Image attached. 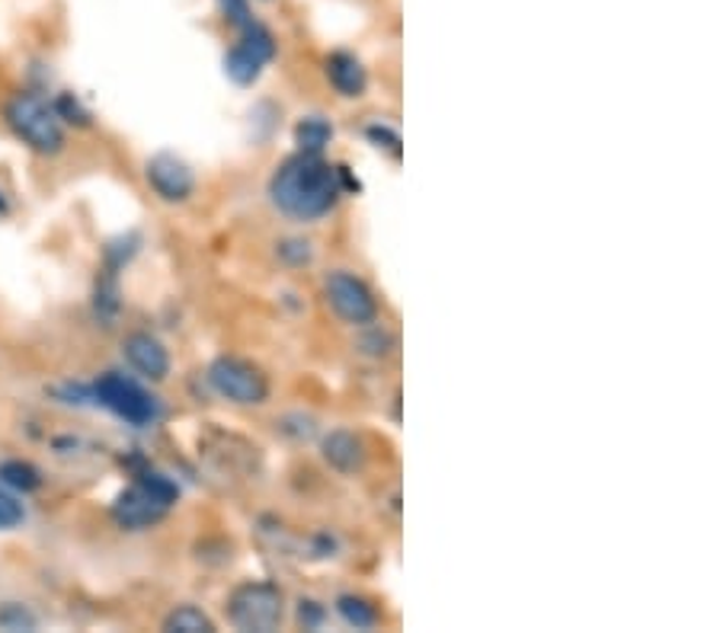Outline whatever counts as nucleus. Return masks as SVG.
Returning <instances> with one entry per match:
<instances>
[{
	"instance_id": "1",
	"label": "nucleus",
	"mask_w": 720,
	"mask_h": 633,
	"mask_svg": "<svg viewBox=\"0 0 720 633\" xmlns=\"http://www.w3.org/2000/svg\"><path fill=\"white\" fill-rule=\"evenodd\" d=\"M269 195L272 205L295 222L324 218L342 195V167H330L317 154L302 150L275 170Z\"/></svg>"
},
{
	"instance_id": "2",
	"label": "nucleus",
	"mask_w": 720,
	"mask_h": 633,
	"mask_svg": "<svg viewBox=\"0 0 720 633\" xmlns=\"http://www.w3.org/2000/svg\"><path fill=\"white\" fill-rule=\"evenodd\" d=\"M173 502H177V486L170 484L167 477H160V474H145L125 493H119L113 506V519L122 528L142 531V528H151V524L160 522L170 512Z\"/></svg>"
},
{
	"instance_id": "3",
	"label": "nucleus",
	"mask_w": 720,
	"mask_h": 633,
	"mask_svg": "<svg viewBox=\"0 0 720 633\" xmlns=\"http://www.w3.org/2000/svg\"><path fill=\"white\" fill-rule=\"evenodd\" d=\"M7 122L38 154H58L65 145L61 115L55 106H48L42 97H33V93L13 97L10 106H7Z\"/></svg>"
},
{
	"instance_id": "4",
	"label": "nucleus",
	"mask_w": 720,
	"mask_h": 633,
	"mask_svg": "<svg viewBox=\"0 0 720 633\" xmlns=\"http://www.w3.org/2000/svg\"><path fill=\"white\" fill-rule=\"evenodd\" d=\"M93 397L113 410L119 419L132 422V426H151L154 419L160 416V407L151 394L135 384L132 377H122V374H103L97 384H93Z\"/></svg>"
},
{
	"instance_id": "5",
	"label": "nucleus",
	"mask_w": 720,
	"mask_h": 633,
	"mask_svg": "<svg viewBox=\"0 0 720 633\" xmlns=\"http://www.w3.org/2000/svg\"><path fill=\"white\" fill-rule=\"evenodd\" d=\"M230 624L240 631L269 633L282 621V592L269 583H250L240 586L228 601Z\"/></svg>"
},
{
	"instance_id": "6",
	"label": "nucleus",
	"mask_w": 720,
	"mask_h": 633,
	"mask_svg": "<svg viewBox=\"0 0 720 633\" xmlns=\"http://www.w3.org/2000/svg\"><path fill=\"white\" fill-rule=\"evenodd\" d=\"M209 384L215 387V394H222L230 404L240 407H257L269 397V381L266 374L244 362V359H218L209 369Z\"/></svg>"
},
{
	"instance_id": "7",
	"label": "nucleus",
	"mask_w": 720,
	"mask_h": 633,
	"mask_svg": "<svg viewBox=\"0 0 720 633\" xmlns=\"http://www.w3.org/2000/svg\"><path fill=\"white\" fill-rule=\"evenodd\" d=\"M272 52H275V45H272L269 30L260 26L257 20H250L247 26H240V42L228 52V58H225V71H228V77L234 83L247 87V83H254V80L260 77V71L266 68V61L272 58Z\"/></svg>"
},
{
	"instance_id": "8",
	"label": "nucleus",
	"mask_w": 720,
	"mask_h": 633,
	"mask_svg": "<svg viewBox=\"0 0 720 633\" xmlns=\"http://www.w3.org/2000/svg\"><path fill=\"white\" fill-rule=\"evenodd\" d=\"M327 301L346 324H372L379 317V304L372 298L369 285L349 272H330L327 275Z\"/></svg>"
},
{
	"instance_id": "9",
	"label": "nucleus",
	"mask_w": 720,
	"mask_h": 633,
	"mask_svg": "<svg viewBox=\"0 0 720 633\" xmlns=\"http://www.w3.org/2000/svg\"><path fill=\"white\" fill-rule=\"evenodd\" d=\"M148 183H151V189L160 199L183 202V199H190L192 189H195V177H192V170L180 157L157 154V157L148 160Z\"/></svg>"
},
{
	"instance_id": "10",
	"label": "nucleus",
	"mask_w": 720,
	"mask_h": 633,
	"mask_svg": "<svg viewBox=\"0 0 720 633\" xmlns=\"http://www.w3.org/2000/svg\"><path fill=\"white\" fill-rule=\"evenodd\" d=\"M125 359L128 365L138 374L151 377V381H164L170 372V355L164 349L160 339H154L151 334H132L125 339Z\"/></svg>"
},
{
	"instance_id": "11",
	"label": "nucleus",
	"mask_w": 720,
	"mask_h": 633,
	"mask_svg": "<svg viewBox=\"0 0 720 633\" xmlns=\"http://www.w3.org/2000/svg\"><path fill=\"white\" fill-rule=\"evenodd\" d=\"M324 457L337 471H342V474H352V471H359L365 464V448H362V442L352 432L340 429V432H330L324 439Z\"/></svg>"
},
{
	"instance_id": "12",
	"label": "nucleus",
	"mask_w": 720,
	"mask_h": 633,
	"mask_svg": "<svg viewBox=\"0 0 720 633\" xmlns=\"http://www.w3.org/2000/svg\"><path fill=\"white\" fill-rule=\"evenodd\" d=\"M327 75H330V83L340 90L342 97H362V90H365V83H369L365 68H362L352 55H346V52L330 55Z\"/></svg>"
},
{
	"instance_id": "13",
	"label": "nucleus",
	"mask_w": 720,
	"mask_h": 633,
	"mask_svg": "<svg viewBox=\"0 0 720 633\" xmlns=\"http://www.w3.org/2000/svg\"><path fill=\"white\" fill-rule=\"evenodd\" d=\"M330 138H334V128H330L320 115L304 118V122H299V128H295V142H299V148H302L304 154H320V148H324Z\"/></svg>"
},
{
	"instance_id": "14",
	"label": "nucleus",
	"mask_w": 720,
	"mask_h": 633,
	"mask_svg": "<svg viewBox=\"0 0 720 633\" xmlns=\"http://www.w3.org/2000/svg\"><path fill=\"white\" fill-rule=\"evenodd\" d=\"M164 628L167 631H183V633H212L215 631V624L199 611V608H192V604H180L177 611H170L167 614V621H164Z\"/></svg>"
},
{
	"instance_id": "15",
	"label": "nucleus",
	"mask_w": 720,
	"mask_h": 633,
	"mask_svg": "<svg viewBox=\"0 0 720 633\" xmlns=\"http://www.w3.org/2000/svg\"><path fill=\"white\" fill-rule=\"evenodd\" d=\"M0 481L7 486H13V489H20V493H33L42 484L38 471L33 464H26V461H3L0 464Z\"/></svg>"
},
{
	"instance_id": "16",
	"label": "nucleus",
	"mask_w": 720,
	"mask_h": 633,
	"mask_svg": "<svg viewBox=\"0 0 720 633\" xmlns=\"http://www.w3.org/2000/svg\"><path fill=\"white\" fill-rule=\"evenodd\" d=\"M337 611H340L346 624H352V628H359V631H365V628L375 624V608H372L369 601H362V598L342 596L340 601H337Z\"/></svg>"
},
{
	"instance_id": "17",
	"label": "nucleus",
	"mask_w": 720,
	"mask_h": 633,
	"mask_svg": "<svg viewBox=\"0 0 720 633\" xmlns=\"http://www.w3.org/2000/svg\"><path fill=\"white\" fill-rule=\"evenodd\" d=\"M0 628L3 631H36V618L23 604H3L0 608Z\"/></svg>"
},
{
	"instance_id": "18",
	"label": "nucleus",
	"mask_w": 720,
	"mask_h": 633,
	"mask_svg": "<svg viewBox=\"0 0 720 633\" xmlns=\"http://www.w3.org/2000/svg\"><path fill=\"white\" fill-rule=\"evenodd\" d=\"M26 519V512H23V506L7 493V489H0V531H7V528H16V524Z\"/></svg>"
},
{
	"instance_id": "19",
	"label": "nucleus",
	"mask_w": 720,
	"mask_h": 633,
	"mask_svg": "<svg viewBox=\"0 0 720 633\" xmlns=\"http://www.w3.org/2000/svg\"><path fill=\"white\" fill-rule=\"evenodd\" d=\"M222 10L228 13V20L240 30V26H247L254 16H250V3L247 0H222Z\"/></svg>"
},
{
	"instance_id": "20",
	"label": "nucleus",
	"mask_w": 720,
	"mask_h": 633,
	"mask_svg": "<svg viewBox=\"0 0 720 633\" xmlns=\"http://www.w3.org/2000/svg\"><path fill=\"white\" fill-rule=\"evenodd\" d=\"M369 138L379 142V148H387L394 157H401V138H397V132H391V128H384V125H372V128H369Z\"/></svg>"
}]
</instances>
